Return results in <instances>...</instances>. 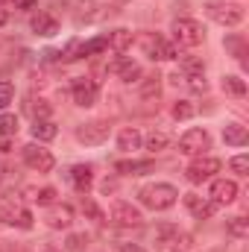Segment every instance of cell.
I'll use <instances>...</instances> for the list:
<instances>
[{"label": "cell", "instance_id": "39", "mask_svg": "<svg viewBox=\"0 0 249 252\" xmlns=\"http://www.w3.org/2000/svg\"><path fill=\"white\" fill-rule=\"evenodd\" d=\"M44 252H59V250H53V247H47V250H44Z\"/></svg>", "mask_w": 249, "mask_h": 252}, {"label": "cell", "instance_id": "25", "mask_svg": "<svg viewBox=\"0 0 249 252\" xmlns=\"http://www.w3.org/2000/svg\"><path fill=\"white\" fill-rule=\"evenodd\" d=\"M179 67H182L185 79H190V76H205V67H202V62H199V59H193V56H185V59L179 62Z\"/></svg>", "mask_w": 249, "mask_h": 252}, {"label": "cell", "instance_id": "18", "mask_svg": "<svg viewBox=\"0 0 249 252\" xmlns=\"http://www.w3.org/2000/svg\"><path fill=\"white\" fill-rule=\"evenodd\" d=\"M112 70L124 79V82H138L141 76H144V70H141V64L132 62V59H118V62L112 64Z\"/></svg>", "mask_w": 249, "mask_h": 252}, {"label": "cell", "instance_id": "17", "mask_svg": "<svg viewBox=\"0 0 249 252\" xmlns=\"http://www.w3.org/2000/svg\"><path fill=\"white\" fill-rule=\"evenodd\" d=\"M185 205H187V211H190L193 217H199V220H208V217L214 214V202L202 199L199 193H185Z\"/></svg>", "mask_w": 249, "mask_h": 252}, {"label": "cell", "instance_id": "14", "mask_svg": "<svg viewBox=\"0 0 249 252\" xmlns=\"http://www.w3.org/2000/svg\"><path fill=\"white\" fill-rule=\"evenodd\" d=\"M238 199V185L232 179H214L211 182V202L214 205H229Z\"/></svg>", "mask_w": 249, "mask_h": 252}, {"label": "cell", "instance_id": "7", "mask_svg": "<svg viewBox=\"0 0 249 252\" xmlns=\"http://www.w3.org/2000/svg\"><path fill=\"white\" fill-rule=\"evenodd\" d=\"M205 150H211V135L205 129H199V126L187 129L179 138V153L182 156H205Z\"/></svg>", "mask_w": 249, "mask_h": 252}, {"label": "cell", "instance_id": "37", "mask_svg": "<svg viewBox=\"0 0 249 252\" xmlns=\"http://www.w3.org/2000/svg\"><path fill=\"white\" fill-rule=\"evenodd\" d=\"M0 24H6V9L0 6Z\"/></svg>", "mask_w": 249, "mask_h": 252}, {"label": "cell", "instance_id": "26", "mask_svg": "<svg viewBox=\"0 0 249 252\" xmlns=\"http://www.w3.org/2000/svg\"><path fill=\"white\" fill-rule=\"evenodd\" d=\"M223 91H229L235 97H244L247 94V82L241 76H223Z\"/></svg>", "mask_w": 249, "mask_h": 252}, {"label": "cell", "instance_id": "9", "mask_svg": "<svg viewBox=\"0 0 249 252\" xmlns=\"http://www.w3.org/2000/svg\"><path fill=\"white\" fill-rule=\"evenodd\" d=\"M70 97H73L76 106L88 109V106L97 103V97H100V85H97L94 79H88V76H79V79H73V85H70Z\"/></svg>", "mask_w": 249, "mask_h": 252}, {"label": "cell", "instance_id": "24", "mask_svg": "<svg viewBox=\"0 0 249 252\" xmlns=\"http://www.w3.org/2000/svg\"><path fill=\"white\" fill-rule=\"evenodd\" d=\"M27 193L38 205H53L56 202V188H27Z\"/></svg>", "mask_w": 249, "mask_h": 252}, {"label": "cell", "instance_id": "23", "mask_svg": "<svg viewBox=\"0 0 249 252\" xmlns=\"http://www.w3.org/2000/svg\"><path fill=\"white\" fill-rule=\"evenodd\" d=\"M56 135H59V129H56V124H53V121H35V124H32V138H35L38 144L53 141Z\"/></svg>", "mask_w": 249, "mask_h": 252}, {"label": "cell", "instance_id": "5", "mask_svg": "<svg viewBox=\"0 0 249 252\" xmlns=\"http://www.w3.org/2000/svg\"><path fill=\"white\" fill-rule=\"evenodd\" d=\"M190 250V235L179 232L176 226H161L156 235V252H187Z\"/></svg>", "mask_w": 249, "mask_h": 252}, {"label": "cell", "instance_id": "1", "mask_svg": "<svg viewBox=\"0 0 249 252\" xmlns=\"http://www.w3.org/2000/svg\"><path fill=\"white\" fill-rule=\"evenodd\" d=\"M138 199H141V205H147L153 211H167V208L176 205L179 190L173 185H167V182H153V185H144L138 190Z\"/></svg>", "mask_w": 249, "mask_h": 252}, {"label": "cell", "instance_id": "4", "mask_svg": "<svg viewBox=\"0 0 249 252\" xmlns=\"http://www.w3.org/2000/svg\"><path fill=\"white\" fill-rule=\"evenodd\" d=\"M138 44H141L144 56H150L153 62L176 59V47H173L164 35H158V32H141V35H138Z\"/></svg>", "mask_w": 249, "mask_h": 252}, {"label": "cell", "instance_id": "32", "mask_svg": "<svg viewBox=\"0 0 249 252\" xmlns=\"http://www.w3.org/2000/svg\"><path fill=\"white\" fill-rule=\"evenodd\" d=\"M226 47L235 53V59L238 62H244V56H247V50H244V41L238 38V35H232V38H226Z\"/></svg>", "mask_w": 249, "mask_h": 252}, {"label": "cell", "instance_id": "27", "mask_svg": "<svg viewBox=\"0 0 249 252\" xmlns=\"http://www.w3.org/2000/svg\"><path fill=\"white\" fill-rule=\"evenodd\" d=\"M0 135H3V138L18 135V118H15V115H0Z\"/></svg>", "mask_w": 249, "mask_h": 252}, {"label": "cell", "instance_id": "30", "mask_svg": "<svg viewBox=\"0 0 249 252\" xmlns=\"http://www.w3.org/2000/svg\"><path fill=\"white\" fill-rule=\"evenodd\" d=\"M12 100H15V85L3 79V82H0V109H6Z\"/></svg>", "mask_w": 249, "mask_h": 252}, {"label": "cell", "instance_id": "21", "mask_svg": "<svg viewBox=\"0 0 249 252\" xmlns=\"http://www.w3.org/2000/svg\"><path fill=\"white\" fill-rule=\"evenodd\" d=\"M115 170L124 173V176H141V173H150V170H153V161H150V158H144V161H138V158H132V161H118Z\"/></svg>", "mask_w": 249, "mask_h": 252}, {"label": "cell", "instance_id": "28", "mask_svg": "<svg viewBox=\"0 0 249 252\" xmlns=\"http://www.w3.org/2000/svg\"><path fill=\"white\" fill-rule=\"evenodd\" d=\"M167 144H170V138H167L164 132H153V135L147 138V147H150L153 153H158V150H164Z\"/></svg>", "mask_w": 249, "mask_h": 252}, {"label": "cell", "instance_id": "11", "mask_svg": "<svg viewBox=\"0 0 249 252\" xmlns=\"http://www.w3.org/2000/svg\"><path fill=\"white\" fill-rule=\"evenodd\" d=\"M109 220H112L115 226H121V229H138V226L144 223L141 211H138L135 205H129V202H115L112 211H109Z\"/></svg>", "mask_w": 249, "mask_h": 252}, {"label": "cell", "instance_id": "10", "mask_svg": "<svg viewBox=\"0 0 249 252\" xmlns=\"http://www.w3.org/2000/svg\"><path fill=\"white\" fill-rule=\"evenodd\" d=\"M109 132H112L109 121H91V124L76 126V141H82L88 147H97V144H106L109 141Z\"/></svg>", "mask_w": 249, "mask_h": 252}, {"label": "cell", "instance_id": "31", "mask_svg": "<svg viewBox=\"0 0 249 252\" xmlns=\"http://www.w3.org/2000/svg\"><path fill=\"white\" fill-rule=\"evenodd\" d=\"M229 232H232L235 238H247L249 235V223L244 220V217H235V220L229 223Z\"/></svg>", "mask_w": 249, "mask_h": 252}, {"label": "cell", "instance_id": "38", "mask_svg": "<svg viewBox=\"0 0 249 252\" xmlns=\"http://www.w3.org/2000/svg\"><path fill=\"white\" fill-rule=\"evenodd\" d=\"M126 252H144L141 247H126Z\"/></svg>", "mask_w": 249, "mask_h": 252}, {"label": "cell", "instance_id": "36", "mask_svg": "<svg viewBox=\"0 0 249 252\" xmlns=\"http://www.w3.org/2000/svg\"><path fill=\"white\" fill-rule=\"evenodd\" d=\"M15 3V9H32L35 6V0H12Z\"/></svg>", "mask_w": 249, "mask_h": 252}, {"label": "cell", "instance_id": "33", "mask_svg": "<svg viewBox=\"0 0 249 252\" xmlns=\"http://www.w3.org/2000/svg\"><path fill=\"white\" fill-rule=\"evenodd\" d=\"M229 167H232L238 176H247L249 173V156H235V158L229 161Z\"/></svg>", "mask_w": 249, "mask_h": 252}, {"label": "cell", "instance_id": "8", "mask_svg": "<svg viewBox=\"0 0 249 252\" xmlns=\"http://www.w3.org/2000/svg\"><path fill=\"white\" fill-rule=\"evenodd\" d=\"M214 173H220V158L196 156V158L187 164V182H193V185H202V182L214 179Z\"/></svg>", "mask_w": 249, "mask_h": 252}, {"label": "cell", "instance_id": "29", "mask_svg": "<svg viewBox=\"0 0 249 252\" xmlns=\"http://www.w3.org/2000/svg\"><path fill=\"white\" fill-rule=\"evenodd\" d=\"M138 82H141V94H144V97L158 94V76H144V79H138Z\"/></svg>", "mask_w": 249, "mask_h": 252}, {"label": "cell", "instance_id": "34", "mask_svg": "<svg viewBox=\"0 0 249 252\" xmlns=\"http://www.w3.org/2000/svg\"><path fill=\"white\" fill-rule=\"evenodd\" d=\"M190 115H193V106L185 103V100H179V103L173 106V118H176V121H185V118H190Z\"/></svg>", "mask_w": 249, "mask_h": 252}, {"label": "cell", "instance_id": "16", "mask_svg": "<svg viewBox=\"0 0 249 252\" xmlns=\"http://www.w3.org/2000/svg\"><path fill=\"white\" fill-rule=\"evenodd\" d=\"M70 182H73V188L76 190H85L94 185V167L91 164H73L70 167Z\"/></svg>", "mask_w": 249, "mask_h": 252}, {"label": "cell", "instance_id": "12", "mask_svg": "<svg viewBox=\"0 0 249 252\" xmlns=\"http://www.w3.org/2000/svg\"><path fill=\"white\" fill-rule=\"evenodd\" d=\"M0 220L6 223V226H18V229H32V214L21 205V202H15V199H9V202H3V208H0Z\"/></svg>", "mask_w": 249, "mask_h": 252}, {"label": "cell", "instance_id": "35", "mask_svg": "<svg viewBox=\"0 0 249 252\" xmlns=\"http://www.w3.org/2000/svg\"><path fill=\"white\" fill-rule=\"evenodd\" d=\"M82 211H85L88 217H94V220H103V211H100V208H97L91 199H85V202H82Z\"/></svg>", "mask_w": 249, "mask_h": 252}, {"label": "cell", "instance_id": "2", "mask_svg": "<svg viewBox=\"0 0 249 252\" xmlns=\"http://www.w3.org/2000/svg\"><path fill=\"white\" fill-rule=\"evenodd\" d=\"M205 15L217 21L220 27H238L244 21V6L241 3H226V0H205Z\"/></svg>", "mask_w": 249, "mask_h": 252}, {"label": "cell", "instance_id": "15", "mask_svg": "<svg viewBox=\"0 0 249 252\" xmlns=\"http://www.w3.org/2000/svg\"><path fill=\"white\" fill-rule=\"evenodd\" d=\"M30 27H32L35 35H44V38H50V35L59 32V21H56V15H50V12H38V15H32Z\"/></svg>", "mask_w": 249, "mask_h": 252}, {"label": "cell", "instance_id": "19", "mask_svg": "<svg viewBox=\"0 0 249 252\" xmlns=\"http://www.w3.org/2000/svg\"><path fill=\"white\" fill-rule=\"evenodd\" d=\"M141 144H144V135H141L135 126L121 129V135H118V147H121L124 153H135V150H141Z\"/></svg>", "mask_w": 249, "mask_h": 252}, {"label": "cell", "instance_id": "6", "mask_svg": "<svg viewBox=\"0 0 249 252\" xmlns=\"http://www.w3.org/2000/svg\"><path fill=\"white\" fill-rule=\"evenodd\" d=\"M21 153H24V164H27L30 170H35V173H50L53 164H56L53 153H50L44 144H27Z\"/></svg>", "mask_w": 249, "mask_h": 252}, {"label": "cell", "instance_id": "13", "mask_svg": "<svg viewBox=\"0 0 249 252\" xmlns=\"http://www.w3.org/2000/svg\"><path fill=\"white\" fill-rule=\"evenodd\" d=\"M44 223H47L50 229H70V223H73V208H70V205H62V202H53V205L47 208V214H44Z\"/></svg>", "mask_w": 249, "mask_h": 252}, {"label": "cell", "instance_id": "22", "mask_svg": "<svg viewBox=\"0 0 249 252\" xmlns=\"http://www.w3.org/2000/svg\"><path fill=\"white\" fill-rule=\"evenodd\" d=\"M106 38H109V47L118 50V53H124L126 47H132V41H135L132 30H115V32H109Z\"/></svg>", "mask_w": 249, "mask_h": 252}, {"label": "cell", "instance_id": "3", "mask_svg": "<svg viewBox=\"0 0 249 252\" xmlns=\"http://www.w3.org/2000/svg\"><path fill=\"white\" fill-rule=\"evenodd\" d=\"M170 32H173V41L179 47H199L205 41V30L193 18H176L173 27H170Z\"/></svg>", "mask_w": 249, "mask_h": 252}, {"label": "cell", "instance_id": "20", "mask_svg": "<svg viewBox=\"0 0 249 252\" xmlns=\"http://www.w3.org/2000/svg\"><path fill=\"white\" fill-rule=\"evenodd\" d=\"M223 141H226L229 147H247V141H249L247 126H241V124H226V126H223Z\"/></svg>", "mask_w": 249, "mask_h": 252}]
</instances>
